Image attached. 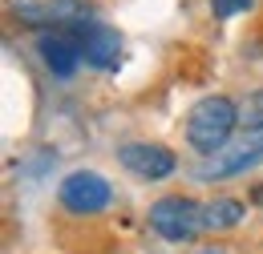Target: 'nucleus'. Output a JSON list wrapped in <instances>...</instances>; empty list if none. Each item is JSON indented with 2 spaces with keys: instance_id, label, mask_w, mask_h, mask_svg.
Wrapping results in <instances>:
<instances>
[{
  "instance_id": "9d476101",
  "label": "nucleus",
  "mask_w": 263,
  "mask_h": 254,
  "mask_svg": "<svg viewBox=\"0 0 263 254\" xmlns=\"http://www.w3.org/2000/svg\"><path fill=\"white\" fill-rule=\"evenodd\" d=\"M255 0H211V12L219 16V20H227V16H235V12H247Z\"/></svg>"
},
{
  "instance_id": "1a4fd4ad",
  "label": "nucleus",
  "mask_w": 263,
  "mask_h": 254,
  "mask_svg": "<svg viewBox=\"0 0 263 254\" xmlns=\"http://www.w3.org/2000/svg\"><path fill=\"white\" fill-rule=\"evenodd\" d=\"M239 129L243 133H263V89L247 93V101L239 105Z\"/></svg>"
},
{
  "instance_id": "0eeeda50",
  "label": "nucleus",
  "mask_w": 263,
  "mask_h": 254,
  "mask_svg": "<svg viewBox=\"0 0 263 254\" xmlns=\"http://www.w3.org/2000/svg\"><path fill=\"white\" fill-rule=\"evenodd\" d=\"M73 32L81 40L85 65H93V69H118V61H122V32L118 29L89 20V25H77Z\"/></svg>"
},
{
  "instance_id": "7ed1b4c3",
  "label": "nucleus",
  "mask_w": 263,
  "mask_h": 254,
  "mask_svg": "<svg viewBox=\"0 0 263 254\" xmlns=\"http://www.w3.org/2000/svg\"><path fill=\"white\" fill-rule=\"evenodd\" d=\"M259 161H263V133H243L231 145H223L219 154L198 161L195 178L198 182H227V178H239V174L255 170Z\"/></svg>"
},
{
  "instance_id": "f03ea898",
  "label": "nucleus",
  "mask_w": 263,
  "mask_h": 254,
  "mask_svg": "<svg viewBox=\"0 0 263 254\" xmlns=\"http://www.w3.org/2000/svg\"><path fill=\"white\" fill-rule=\"evenodd\" d=\"M150 230L166 242H174V246L195 242L202 234V202H195V198H158L150 206Z\"/></svg>"
},
{
  "instance_id": "20e7f679",
  "label": "nucleus",
  "mask_w": 263,
  "mask_h": 254,
  "mask_svg": "<svg viewBox=\"0 0 263 254\" xmlns=\"http://www.w3.org/2000/svg\"><path fill=\"white\" fill-rule=\"evenodd\" d=\"M57 202L65 206L69 214H101L109 202H114V190H109V182L93 174V170H73L69 178H61V186H57Z\"/></svg>"
},
{
  "instance_id": "6e6552de",
  "label": "nucleus",
  "mask_w": 263,
  "mask_h": 254,
  "mask_svg": "<svg viewBox=\"0 0 263 254\" xmlns=\"http://www.w3.org/2000/svg\"><path fill=\"white\" fill-rule=\"evenodd\" d=\"M247 206L239 198H215V202H202V230H235L243 222Z\"/></svg>"
},
{
  "instance_id": "423d86ee",
  "label": "nucleus",
  "mask_w": 263,
  "mask_h": 254,
  "mask_svg": "<svg viewBox=\"0 0 263 254\" xmlns=\"http://www.w3.org/2000/svg\"><path fill=\"white\" fill-rule=\"evenodd\" d=\"M36 57L45 61V69H49L53 77H73L77 65L85 61L81 40H77L73 29H45L36 36Z\"/></svg>"
},
{
  "instance_id": "39448f33",
  "label": "nucleus",
  "mask_w": 263,
  "mask_h": 254,
  "mask_svg": "<svg viewBox=\"0 0 263 254\" xmlns=\"http://www.w3.org/2000/svg\"><path fill=\"white\" fill-rule=\"evenodd\" d=\"M118 161L142 182H162V178H170L178 170V158L158 141H126L118 150Z\"/></svg>"
},
{
  "instance_id": "f257e3e1",
  "label": "nucleus",
  "mask_w": 263,
  "mask_h": 254,
  "mask_svg": "<svg viewBox=\"0 0 263 254\" xmlns=\"http://www.w3.org/2000/svg\"><path fill=\"white\" fill-rule=\"evenodd\" d=\"M235 129H239V105L231 97H202L186 113V141L206 158L231 145Z\"/></svg>"
}]
</instances>
